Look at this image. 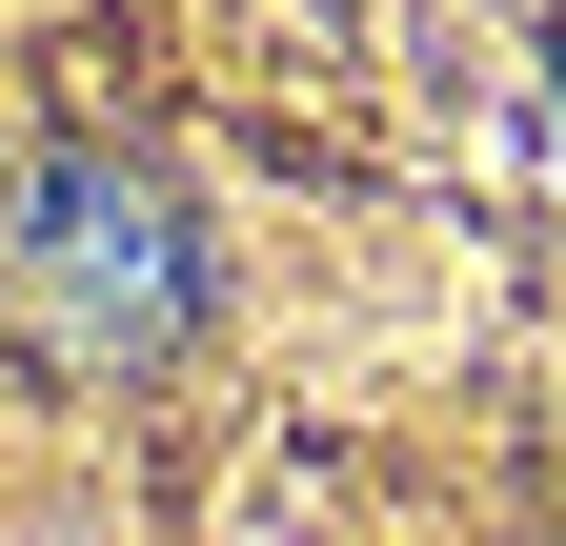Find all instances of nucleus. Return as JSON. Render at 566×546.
I'll use <instances>...</instances> for the list:
<instances>
[{
  "label": "nucleus",
  "instance_id": "1",
  "mask_svg": "<svg viewBox=\"0 0 566 546\" xmlns=\"http://www.w3.org/2000/svg\"><path fill=\"white\" fill-rule=\"evenodd\" d=\"M0 284H21V324L61 365H163L202 324V223L142 162L61 143V162H21V202H0Z\"/></svg>",
  "mask_w": 566,
  "mask_h": 546
}]
</instances>
